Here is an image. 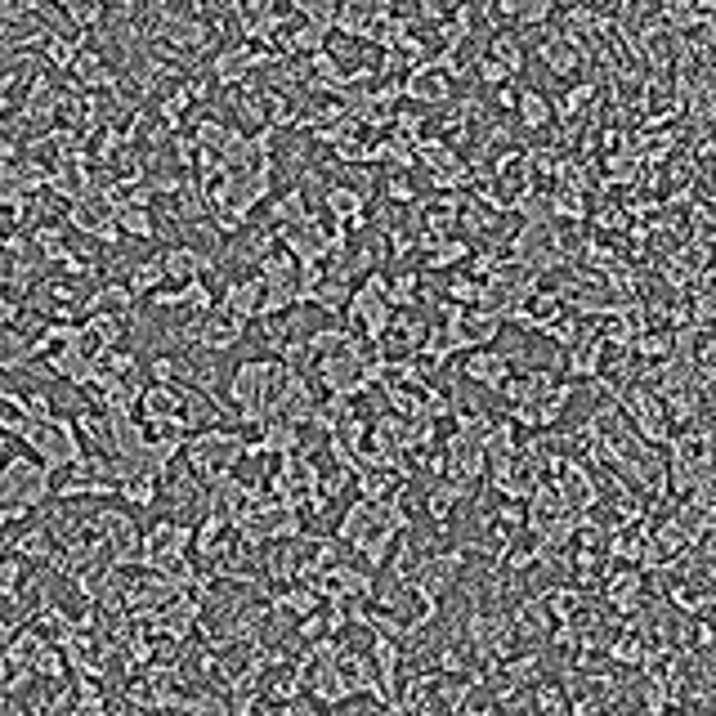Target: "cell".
I'll return each mask as SVG.
<instances>
[{
    "label": "cell",
    "instance_id": "cell-1",
    "mask_svg": "<svg viewBox=\"0 0 716 716\" xmlns=\"http://www.w3.org/2000/svg\"><path fill=\"white\" fill-rule=\"evenodd\" d=\"M247 457V435L234 426H206L193 430L184 439V466L193 470L202 483L219 479V475H234Z\"/></svg>",
    "mask_w": 716,
    "mask_h": 716
},
{
    "label": "cell",
    "instance_id": "cell-2",
    "mask_svg": "<svg viewBox=\"0 0 716 716\" xmlns=\"http://www.w3.org/2000/svg\"><path fill=\"white\" fill-rule=\"evenodd\" d=\"M5 551L27 560L32 569H54V560H59V529H54V519L50 515H36L27 519L23 529H14L5 538Z\"/></svg>",
    "mask_w": 716,
    "mask_h": 716
},
{
    "label": "cell",
    "instance_id": "cell-3",
    "mask_svg": "<svg viewBox=\"0 0 716 716\" xmlns=\"http://www.w3.org/2000/svg\"><path fill=\"white\" fill-rule=\"evenodd\" d=\"M538 36H542V41H538V59L551 67V77H560V81L582 77V72H587V50L574 41V36H564L555 27H542Z\"/></svg>",
    "mask_w": 716,
    "mask_h": 716
},
{
    "label": "cell",
    "instance_id": "cell-4",
    "mask_svg": "<svg viewBox=\"0 0 716 716\" xmlns=\"http://www.w3.org/2000/svg\"><path fill=\"white\" fill-rule=\"evenodd\" d=\"M247 336V323H238L234 314H224L219 305L198 323V341L188 354H224V350H234L238 341Z\"/></svg>",
    "mask_w": 716,
    "mask_h": 716
},
{
    "label": "cell",
    "instance_id": "cell-5",
    "mask_svg": "<svg viewBox=\"0 0 716 716\" xmlns=\"http://www.w3.org/2000/svg\"><path fill=\"white\" fill-rule=\"evenodd\" d=\"M162 265H166V287H184V282H193V278H206L219 260L198 251L193 242H175L162 251Z\"/></svg>",
    "mask_w": 716,
    "mask_h": 716
},
{
    "label": "cell",
    "instance_id": "cell-6",
    "mask_svg": "<svg viewBox=\"0 0 716 716\" xmlns=\"http://www.w3.org/2000/svg\"><path fill=\"white\" fill-rule=\"evenodd\" d=\"M515 372V359L511 354H502V350H470L466 359H462V376L466 381H475V386H483V390H502V381Z\"/></svg>",
    "mask_w": 716,
    "mask_h": 716
},
{
    "label": "cell",
    "instance_id": "cell-7",
    "mask_svg": "<svg viewBox=\"0 0 716 716\" xmlns=\"http://www.w3.org/2000/svg\"><path fill=\"white\" fill-rule=\"evenodd\" d=\"M260 300H265V282H260L255 274H247V278H234V282H224V296L215 300V305L224 310V314H234L238 323H255V314H260Z\"/></svg>",
    "mask_w": 716,
    "mask_h": 716
},
{
    "label": "cell",
    "instance_id": "cell-8",
    "mask_svg": "<svg viewBox=\"0 0 716 716\" xmlns=\"http://www.w3.org/2000/svg\"><path fill=\"white\" fill-rule=\"evenodd\" d=\"M403 95L412 99V103H426V108H439V103H448L452 99V81L443 77V72H435V67H412L407 77H403Z\"/></svg>",
    "mask_w": 716,
    "mask_h": 716
},
{
    "label": "cell",
    "instance_id": "cell-9",
    "mask_svg": "<svg viewBox=\"0 0 716 716\" xmlns=\"http://www.w3.org/2000/svg\"><path fill=\"white\" fill-rule=\"evenodd\" d=\"M310 219V184L300 179L287 193L269 198V229H296V224Z\"/></svg>",
    "mask_w": 716,
    "mask_h": 716
},
{
    "label": "cell",
    "instance_id": "cell-10",
    "mask_svg": "<svg viewBox=\"0 0 716 716\" xmlns=\"http://www.w3.org/2000/svg\"><path fill=\"white\" fill-rule=\"evenodd\" d=\"M470 493H475V488H466V483H457V479L430 483V488H426V515H430L435 529H448L452 511H457L462 502H470Z\"/></svg>",
    "mask_w": 716,
    "mask_h": 716
},
{
    "label": "cell",
    "instance_id": "cell-11",
    "mask_svg": "<svg viewBox=\"0 0 716 716\" xmlns=\"http://www.w3.org/2000/svg\"><path fill=\"white\" fill-rule=\"evenodd\" d=\"M511 614V627H515V640H547V631L555 627L547 605H542V595H519L515 600V610Z\"/></svg>",
    "mask_w": 716,
    "mask_h": 716
},
{
    "label": "cell",
    "instance_id": "cell-12",
    "mask_svg": "<svg viewBox=\"0 0 716 716\" xmlns=\"http://www.w3.org/2000/svg\"><path fill=\"white\" fill-rule=\"evenodd\" d=\"M86 314H117V318H135L139 314V300L130 296L126 282H95L90 300H86Z\"/></svg>",
    "mask_w": 716,
    "mask_h": 716
},
{
    "label": "cell",
    "instance_id": "cell-13",
    "mask_svg": "<svg viewBox=\"0 0 716 716\" xmlns=\"http://www.w3.org/2000/svg\"><path fill=\"white\" fill-rule=\"evenodd\" d=\"M564 354H569V359H564V381L587 386V381H595V376H600V363H605V341L591 336V341L564 350Z\"/></svg>",
    "mask_w": 716,
    "mask_h": 716
},
{
    "label": "cell",
    "instance_id": "cell-14",
    "mask_svg": "<svg viewBox=\"0 0 716 716\" xmlns=\"http://www.w3.org/2000/svg\"><path fill=\"white\" fill-rule=\"evenodd\" d=\"M372 533H376V515H372V506H367V502H359V498H354V502L346 506L341 524H336V542H341L346 551H354V555H359V547H363Z\"/></svg>",
    "mask_w": 716,
    "mask_h": 716
},
{
    "label": "cell",
    "instance_id": "cell-15",
    "mask_svg": "<svg viewBox=\"0 0 716 716\" xmlns=\"http://www.w3.org/2000/svg\"><path fill=\"white\" fill-rule=\"evenodd\" d=\"M542 595V605H547V614H551V623H574L591 600H587V591H578L574 582H560V587H542L538 591Z\"/></svg>",
    "mask_w": 716,
    "mask_h": 716
},
{
    "label": "cell",
    "instance_id": "cell-16",
    "mask_svg": "<svg viewBox=\"0 0 716 716\" xmlns=\"http://www.w3.org/2000/svg\"><path fill=\"white\" fill-rule=\"evenodd\" d=\"M515 117L519 126L538 135V130H551L555 126V112H551V99L538 90V86H519V103H515Z\"/></svg>",
    "mask_w": 716,
    "mask_h": 716
},
{
    "label": "cell",
    "instance_id": "cell-17",
    "mask_svg": "<svg viewBox=\"0 0 716 716\" xmlns=\"http://www.w3.org/2000/svg\"><path fill=\"white\" fill-rule=\"evenodd\" d=\"M483 59H493V63H502L511 77H519V67H524V41H519V32H511V27H498V32H488V41H483V50H479Z\"/></svg>",
    "mask_w": 716,
    "mask_h": 716
},
{
    "label": "cell",
    "instance_id": "cell-18",
    "mask_svg": "<svg viewBox=\"0 0 716 716\" xmlns=\"http://www.w3.org/2000/svg\"><path fill=\"white\" fill-rule=\"evenodd\" d=\"M32 341L18 331V327H0V376H18V372H32Z\"/></svg>",
    "mask_w": 716,
    "mask_h": 716
},
{
    "label": "cell",
    "instance_id": "cell-19",
    "mask_svg": "<svg viewBox=\"0 0 716 716\" xmlns=\"http://www.w3.org/2000/svg\"><path fill=\"white\" fill-rule=\"evenodd\" d=\"M569 712V690L564 681H533L529 686V716H564Z\"/></svg>",
    "mask_w": 716,
    "mask_h": 716
},
{
    "label": "cell",
    "instance_id": "cell-20",
    "mask_svg": "<svg viewBox=\"0 0 716 716\" xmlns=\"http://www.w3.org/2000/svg\"><path fill=\"white\" fill-rule=\"evenodd\" d=\"M117 502L139 506V511H153V506L162 502V483H158V475H130V479H122V483H117Z\"/></svg>",
    "mask_w": 716,
    "mask_h": 716
},
{
    "label": "cell",
    "instance_id": "cell-21",
    "mask_svg": "<svg viewBox=\"0 0 716 716\" xmlns=\"http://www.w3.org/2000/svg\"><path fill=\"white\" fill-rule=\"evenodd\" d=\"M350 341H354V331H346L341 323L314 327V331L305 336V346H310V359H314V363H323V359H331V354H341Z\"/></svg>",
    "mask_w": 716,
    "mask_h": 716
},
{
    "label": "cell",
    "instance_id": "cell-22",
    "mask_svg": "<svg viewBox=\"0 0 716 716\" xmlns=\"http://www.w3.org/2000/svg\"><path fill=\"white\" fill-rule=\"evenodd\" d=\"M130 296L135 300H148V296H153V291H162L166 287V265H162V251L158 255H148V260H139V265L130 269Z\"/></svg>",
    "mask_w": 716,
    "mask_h": 716
},
{
    "label": "cell",
    "instance_id": "cell-23",
    "mask_svg": "<svg viewBox=\"0 0 716 716\" xmlns=\"http://www.w3.org/2000/svg\"><path fill=\"white\" fill-rule=\"evenodd\" d=\"M112 224H117V229H122V238H130V242H153V238H158L153 211H139V206H117V211H112Z\"/></svg>",
    "mask_w": 716,
    "mask_h": 716
},
{
    "label": "cell",
    "instance_id": "cell-24",
    "mask_svg": "<svg viewBox=\"0 0 716 716\" xmlns=\"http://www.w3.org/2000/svg\"><path fill=\"white\" fill-rule=\"evenodd\" d=\"M524 310H529V318L538 323V336H542L551 323H560V318H564V300H560V291H555V287H538L529 300H524Z\"/></svg>",
    "mask_w": 716,
    "mask_h": 716
},
{
    "label": "cell",
    "instance_id": "cell-25",
    "mask_svg": "<svg viewBox=\"0 0 716 716\" xmlns=\"http://www.w3.org/2000/svg\"><path fill=\"white\" fill-rule=\"evenodd\" d=\"M153 112H158V122H162L171 135H179V130H184V122H188V112H193V99L184 95V81H179L175 90H166V95L158 99V108H153Z\"/></svg>",
    "mask_w": 716,
    "mask_h": 716
},
{
    "label": "cell",
    "instance_id": "cell-26",
    "mask_svg": "<svg viewBox=\"0 0 716 716\" xmlns=\"http://www.w3.org/2000/svg\"><path fill=\"white\" fill-rule=\"evenodd\" d=\"M265 287H278V282H296V260H291V251H282V247H274L260 265L251 269Z\"/></svg>",
    "mask_w": 716,
    "mask_h": 716
},
{
    "label": "cell",
    "instance_id": "cell-27",
    "mask_svg": "<svg viewBox=\"0 0 716 716\" xmlns=\"http://www.w3.org/2000/svg\"><path fill=\"white\" fill-rule=\"evenodd\" d=\"M394 533H386V529H376L363 547H359V560H363V569H372V574H381L386 569V560H390V551H394Z\"/></svg>",
    "mask_w": 716,
    "mask_h": 716
},
{
    "label": "cell",
    "instance_id": "cell-28",
    "mask_svg": "<svg viewBox=\"0 0 716 716\" xmlns=\"http://www.w3.org/2000/svg\"><path fill=\"white\" fill-rule=\"evenodd\" d=\"M350 291H354V282H346V278H323V287L310 296V305H318V310H327V314H341L346 300H350Z\"/></svg>",
    "mask_w": 716,
    "mask_h": 716
},
{
    "label": "cell",
    "instance_id": "cell-29",
    "mask_svg": "<svg viewBox=\"0 0 716 716\" xmlns=\"http://www.w3.org/2000/svg\"><path fill=\"white\" fill-rule=\"evenodd\" d=\"M381 193H386V202H390V206H417V202H422V198H417V184H412L407 175H399V171H390V175H386Z\"/></svg>",
    "mask_w": 716,
    "mask_h": 716
},
{
    "label": "cell",
    "instance_id": "cell-30",
    "mask_svg": "<svg viewBox=\"0 0 716 716\" xmlns=\"http://www.w3.org/2000/svg\"><path fill=\"white\" fill-rule=\"evenodd\" d=\"M475 77H479V86H488V90H498V86H506V81H515L511 72L502 67V63H493V59H475Z\"/></svg>",
    "mask_w": 716,
    "mask_h": 716
},
{
    "label": "cell",
    "instance_id": "cell-31",
    "mask_svg": "<svg viewBox=\"0 0 716 716\" xmlns=\"http://www.w3.org/2000/svg\"><path fill=\"white\" fill-rule=\"evenodd\" d=\"M148 310H184V287H162V291H153L143 300Z\"/></svg>",
    "mask_w": 716,
    "mask_h": 716
},
{
    "label": "cell",
    "instance_id": "cell-32",
    "mask_svg": "<svg viewBox=\"0 0 716 716\" xmlns=\"http://www.w3.org/2000/svg\"><path fill=\"white\" fill-rule=\"evenodd\" d=\"M515 103H519V81H506V86H498V95H493V112H498V117H511V112H515Z\"/></svg>",
    "mask_w": 716,
    "mask_h": 716
},
{
    "label": "cell",
    "instance_id": "cell-33",
    "mask_svg": "<svg viewBox=\"0 0 716 716\" xmlns=\"http://www.w3.org/2000/svg\"><path fill=\"white\" fill-rule=\"evenodd\" d=\"M18 158H23V143H18V135L0 130V171H5V166H14Z\"/></svg>",
    "mask_w": 716,
    "mask_h": 716
},
{
    "label": "cell",
    "instance_id": "cell-34",
    "mask_svg": "<svg viewBox=\"0 0 716 716\" xmlns=\"http://www.w3.org/2000/svg\"><path fill=\"white\" fill-rule=\"evenodd\" d=\"M694 716H712V712H694Z\"/></svg>",
    "mask_w": 716,
    "mask_h": 716
}]
</instances>
